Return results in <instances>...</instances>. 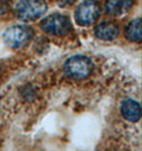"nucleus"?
Listing matches in <instances>:
<instances>
[{
    "instance_id": "4",
    "label": "nucleus",
    "mask_w": 142,
    "mask_h": 151,
    "mask_svg": "<svg viewBox=\"0 0 142 151\" xmlns=\"http://www.w3.org/2000/svg\"><path fill=\"white\" fill-rule=\"evenodd\" d=\"M41 28L44 32L54 36H63L70 33L72 29L71 20L61 14H52L41 22Z\"/></svg>"
},
{
    "instance_id": "5",
    "label": "nucleus",
    "mask_w": 142,
    "mask_h": 151,
    "mask_svg": "<svg viewBox=\"0 0 142 151\" xmlns=\"http://www.w3.org/2000/svg\"><path fill=\"white\" fill-rule=\"evenodd\" d=\"M101 15V6L94 0L82 2L75 12V20L79 26H90L97 20Z\"/></svg>"
},
{
    "instance_id": "1",
    "label": "nucleus",
    "mask_w": 142,
    "mask_h": 151,
    "mask_svg": "<svg viewBox=\"0 0 142 151\" xmlns=\"http://www.w3.org/2000/svg\"><path fill=\"white\" fill-rule=\"evenodd\" d=\"M93 69L91 60L85 55H74L64 64V73L67 77L76 80L88 78Z\"/></svg>"
},
{
    "instance_id": "7",
    "label": "nucleus",
    "mask_w": 142,
    "mask_h": 151,
    "mask_svg": "<svg viewBox=\"0 0 142 151\" xmlns=\"http://www.w3.org/2000/svg\"><path fill=\"white\" fill-rule=\"evenodd\" d=\"M134 3L135 0H108L106 3V12L110 16H121L128 12Z\"/></svg>"
},
{
    "instance_id": "6",
    "label": "nucleus",
    "mask_w": 142,
    "mask_h": 151,
    "mask_svg": "<svg viewBox=\"0 0 142 151\" xmlns=\"http://www.w3.org/2000/svg\"><path fill=\"white\" fill-rule=\"evenodd\" d=\"M121 113L123 117L130 122H139L141 118V106L139 102L133 99H127L122 103Z\"/></svg>"
},
{
    "instance_id": "10",
    "label": "nucleus",
    "mask_w": 142,
    "mask_h": 151,
    "mask_svg": "<svg viewBox=\"0 0 142 151\" xmlns=\"http://www.w3.org/2000/svg\"><path fill=\"white\" fill-rule=\"evenodd\" d=\"M76 1H77V0H57L58 4H59L60 6H62V8H64V6H72V4H74Z\"/></svg>"
},
{
    "instance_id": "8",
    "label": "nucleus",
    "mask_w": 142,
    "mask_h": 151,
    "mask_svg": "<svg viewBox=\"0 0 142 151\" xmlns=\"http://www.w3.org/2000/svg\"><path fill=\"white\" fill-rule=\"evenodd\" d=\"M120 30L117 24L111 22H104L97 24L95 28L96 37L103 41H112L117 37Z\"/></svg>"
},
{
    "instance_id": "9",
    "label": "nucleus",
    "mask_w": 142,
    "mask_h": 151,
    "mask_svg": "<svg viewBox=\"0 0 142 151\" xmlns=\"http://www.w3.org/2000/svg\"><path fill=\"white\" fill-rule=\"evenodd\" d=\"M141 19L136 18L126 28V37L133 43H140L142 40V31H141Z\"/></svg>"
},
{
    "instance_id": "3",
    "label": "nucleus",
    "mask_w": 142,
    "mask_h": 151,
    "mask_svg": "<svg viewBox=\"0 0 142 151\" xmlns=\"http://www.w3.org/2000/svg\"><path fill=\"white\" fill-rule=\"evenodd\" d=\"M47 11L45 0H20L16 9L17 17L22 22H32Z\"/></svg>"
},
{
    "instance_id": "2",
    "label": "nucleus",
    "mask_w": 142,
    "mask_h": 151,
    "mask_svg": "<svg viewBox=\"0 0 142 151\" xmlns=\"http://www.w3.org/2000/svg\"><path fill=\"white\" fill-rule=\"evenodd\" d=\"M32 30L26 26H12L2 33L3 42L12 49H20L27 46L32 38Z\"/></svg>"
}]
</instances>
